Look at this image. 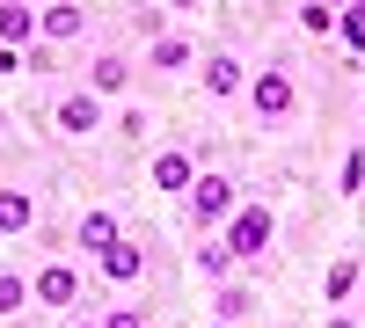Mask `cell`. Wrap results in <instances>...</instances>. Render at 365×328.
<instances>
[{"label":"cell","mask_w":365,"mask_h":328,"mask_svg":"<svg viewBox=\"0 0 365 328\" xmlns=\"http://www.w3.org/2000/svg\"><path fill=\"white\" fill-rule=\"evenodd\" d=\"M329 328H351V321H344V314H336V321H329Z\"/></svg>","instance_id":"obj_23"},{"label":"cell","mask_w":365,"mask_h":328,"mask_svg":"<svg viewBox=\"0 0 365 328\" xmlns=\"http://www.w3.org/2000/svg\"><path fill=\"white\" fill-rule=\"evenodd\" d=\"M22 307H29V277L22 270H0V321H15Z\"/></svg>","instance_id":"obj_14"},{"label":"cell","mask_w":365,"mask_h":328,"mask_svg":"<svg viewBox=\"0 0 365 328\" xmlns=\"http://www.w3.org/2000/svg\"><path fill=\"white\" fill-rule=\"evenodd\" d=\"M96 263H103V277H110V285H132V277L146 270V248L117 233V241H103V248H96Z\"/></svg>","instance_id":"obj_7"},{"label":"cell","mask_w":365,"mask_h":328,"mask_svg":"<svg viewBox=\"0 0 365 328\" xmlns=\"http://www.w3.org/2000/svg\"><path fill=\"white\" fill-rule=\"evenodd\" d=\"M351 285H358V263H351V255H336V263H329V300L344 307V300H351Z\"/></svg>","instance_id":"obj_17"},{"label":"cell","mask_w":365,"mask_h":328,"mask_svg":"<svg viewBox=\"0 0 365 328\" xmlns=\"http://www.w3.org/2000/svg\"><path fill=\"white\" fill-rule=\"evenodd\" d=\"M73 328H103V321H73Z\"/></svg>","instance_id":"obj_24"},{"label":"cell","mask_w":365,"mask_h":328,"mask_svg":"<svg viewBox=\"0 0 365 328\" xmlns=\"http://www.w3.org/2000/svg\"><path fill=\"white\" fill-rule=\"evenodd\" d=\"M358 8H365V0H358Z\"/></svg>","instance_id":"obj_27"},{"label":"cell","mask_w":365,"mask_h":328,"mask_svg":"<svg viewBox=\"0 0 365 328\" xmlns=\"http://www.w3.org/2000/svg\"><path fill=\"white\" fill-rule=\"evenodd\" d=\"M336 190H344V197H351V190H365V154H358V146L344 154V183H336Z\"/></svg>","instance_id":"obj_18"},{"label":"cell","mask_w":365,"mask_h":328,"mask_svg":"<svg viewBox=\"0 0 365 328\" xmlns=\"http://www.w3.org/2000/svg\"><path fill=\"white\" fill-rule=\"evenodd\" d=\"M190 58H197V51H190V37H182V29H161V37H154V66H161V73H182Z\"/></svg>","instance_id":"obj_13"},{"label":"cell","mask_w":365,"mask_h":328,"mask_svg":"<svg viewBox=\"0 0 365 328\" xmlns=\"http://www.w3.org/2000/svg\"><path fill=\"white\" fill-rule=\"evenodd\" d=\"M81 29H88V8H81V0H37V37H44V44H73Z\"/></svg>","instance_id":"obj_4"},{"label":"cell","mask_w":365,"mask_h":328,"mask_svg":"<svg viewBox=\"0 0 365 328\" xmlns=\"http://www.w3.org/2000/svg\"><path fill=\"white\" fill-rule=\"evenodd\" d=\"M37 37V0H0V44H29Z\"/></svg>","instance_id":"obj_9"},{"label":"cell","mask_w":365,"mask_h":328,"mask_svg":"<svg viewBox=\"0 0 365 328\" xmlns=\"http://www.w3.org/2000/svg\"><path fill=\"white\" fill-rule=\"evenodd\" d=\"M103 328H146V314H139V307H110Z\"/></svg>","instance_id":"obj_20"},{"label":"cell","mask_w":365,"mask_h":328,"mask_svg":"<svg viewBox=\"0 0 365 328\" xmlns=\"http://www.w3.org/2000/svg\"><path fill=\"white\" fill-rule=\"evenodd\" d=\"M73 241H81L88 255H96L103 241H117V219H110V212H88V219H81V233H73Z\"/></svg>","instance_id":"obj_15"},{"label":"cell","mask_w":365,"mask_h":328,"mask_svg":"<svg viewBox=\"0 0 365 328\" xmlns=\"http://www.w3.org/2000/svg\"><path fill=\"white\" fill-rule=\"evenodd\" d=\"M212 328H227V321H212Z\"/></svg>","instance_id":"obj_25"},{"label":"cell","mask_w":365,"mask_h":328,"mask_svg":"<svg viewBox=\"0 0 365 328\" xmlns=\"http://www.w3.org/2000/svg\"><path fill=\"white\" fill-rule=\"evenodd\" d=\"M249 307H256V300H249V292H234V285L220 292V321H241V314H249Z\"/></svg>","instance_id":"obj_19"},{"label":"cell","mask_w":365,"mask_h":328,"mask_svg":"<svg viewBox=\"0 0 365 328\" xmlns=\"http://www.w3.org/2000/svg\"><path fill=\"white\" fill-rule=\"evenodd\" d=\"M241 88H249V66H241L234 51H212V58H205V95H212V102H234Z\"/></svg>","instance_id":"obj_6"},{"label":"cell","mask_w":365,"mask_h":328,"mask_svg":"<svg viewBox=\"0 0 365 328\" xmlns=\"http://www.w3.org/2000/svg\"><path fill=\"white\" fill-rule=\"evenodd\" d=\"M241 95H249V117H256V125H285V117L299 110V88H292L285 66H256Z\"/></svg>","instance_id":"obj_2"},{"label":"cell","mask_w":365,"mask_h":328,"mask_svg":"<svg viewBox=\"0 0 365 328\" xmlns=\"http://www.w3.org/2000/svg\"><path fill=\"white\" fill-rule=\"evenodd\" d=\"M314 8H329V15H336V8H351V0H314Z\"/></svg>","instance_id":"obj_22"},{"label":"cell","mask_w":365,"mask_h":328,"mask_svg":"<svg viewBox=\"0 0 365 328\" xmlns=\"http://www.w3.org/2000/svg\"><path fill=\"white\" fill-rule=\"evenodd\" d=\"M270 233H278V212H270V204H234L220 241H227L234 263H256V255H270Z\"/></svg>","instance_id":"obj_1"},{"label":"cell","mask_w":365,"mask_h":328,"mask_svg":"<svg viewBox=\"0 0 365 328\" xmlns=\"http://www.w3.org/2000/svg\"><path fill=\"white\" fill-rule=\"evenodd\" d=\"M51 125L66 132V139L103 132V95H88V88H81V95H58V102H51Z\"/></svg>","instance_id":"obj_5"},{"label":"cell","mask_w":365,"mask_h":328,"mask_svg":"<svg viewBox=\"0 0 365 328\" xmlns=\"http://www.w3.org/2000/svg\"><path fill=\"white\" fill-rule=\"evenodd\" d=\"M125 88H132V66L117 51H103L96 66H88V95H125Z\"/></svg>","instance_id":"obj_11"},{"label":"cell","mask_w":365,"mask_h":328,"mask_svg":"<svg viewBox=\"0 0 365 328\" xmlns=\"http://www.w3.org/2000/svg\"><path fill=\"white\" fill-rule=\"evenodd\" d=\"M29 219H37V197L15 190V183H0V233L15 241V233H29Z\"/></svg>","instance_id":"obj_10"},{"label":"cell","mask_w":365,"mask_h":328,"mask_svg":"<svg viewBox=\"0 0 365 328\" xmlns=\"http://www.w3.org/2000/svg\"><path fill=\"white\" fill-rule=\"evenodd\" d=\"M234 204H241V183H234V175H190V219H197V226H220Z\"/></svg>","instance_id":"obj_3"},{"label":"cell","mask_w":365,"mask_h":328,"mask_svg":"<svg viewBox=\"0 0 365 328\" xmlns=\"http://www.w3.org/2000/svg\"><path fill=\"white\" fill-rule=\"evenodd\" d=\"M197 270H205L212 285H227V270H234V255H227V241H205V248H197Z\"/></svg>","instance_id":"obj_16"},{"label":"cell","mask_w":365,"mask_h":328,"mask_svg":"<svg viewBox=\"0 0 365 328\" xmlns=\"http://www.w3.org/2000/svg\"><path fill=\"white\" fill-rule=\"evenodd\" d=\"M29 300H44V307H73V300H81V277L66 270V263H44V270L29 277Z\"/></svg>","instance_id":"obj_8"},{"label":"cell","mask_w":365,"mask_h":328,"mask_svg":"<svg viewBox=\"0 0 365 328\" xmlns=\"http://www.w3.org/2000/svg\"><path fill=\"white\" fill-rule=\"evenodd\" d=\"M0 73H22V51L15 44H0Z\"/></svg>","instance_id":"obj_21"},{"label":"cell","mask_w":365,"mask_h":328,"mask_svg":"<svg viewBox=\"0 0 365 328\" xmlns=\"http://www.w3.org/2000/svg\"><path fill=\"white\" fill-rule=\"evenodd\" d=\"M190 175H197V161L182 154V146H161V154H154V183L161 190H190Z\"/></svg>","instance_id":"obj_12"},{"label":"cell","mask_w":365,"mask_h":328,"mask_svg":"<svg viewBox=\"0 0 365 328\" xmlns=\"http://www.w3.org/2000/svg\"><path fill=\"white\" fill-rule=\"evenodd\" d=\"M0 125H8V117H0Z\"/></svg>","instance_id":"obj_26"}]
</instances>
